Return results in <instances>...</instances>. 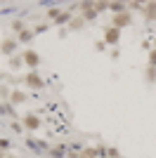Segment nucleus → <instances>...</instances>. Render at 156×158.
I'll return each mask as SVG.
<instances>
[{"label":"nucleus","instance_id":"1","mask_svg":"<svg viewBox=\"0 0 156 158\" xmlns=\"http://www.w3.org/2000/svg\"><path fill=\"white\" fill-rule=\"evenodd\" d=\"M24 123H26V127H31V130H36V127L40 125L38 116H26V118H24Z\"/></svg>","mask_w":156,"mask_h":158},{"label":"nucleus","instance_id":"2","mask_svg":"<svg viewBox=\"0 0 156 158\" xmlns=\"http://www.w3.org/2000/svg\"><path fill=\"white\" fill-rule=\"evenodd\" d=\"M104 38H106V43H116V40H118V28H109V31H104Z\"/></svg>","mask_w":156,"mask_h":158},{"label":"nucleus","instance_id":"3","mask_svg":"<svg viewBox=\"0 0 156 158\" xmlns=\"http://www.w3.org/2000/svg\"><path fill=\"white\" fill-rule=\"evenodd\" d=\"M24 59H26V64H28V66H36V64H38V54L28 50V52L24 54Z\"/></svg>","mask_w":156,"mask_h":158},{"label":"nucleus","instance_id":"4","mask_svg":"<svg viewBox=\"0 0 156 158\" xmlns=\"http://www.w3.org/2000/svg\"><path fill=\"white\" fill-rule=\"evenodd\" d=\"M26 83H28L31 87H43V80H40L38 76H33V73L28 76V78H26Z\"/></svg>","mask_w":156,"mask_h":158},{"label":"nucleus","instance_id":"5","mask_svg":"<svg viewBox=\"0 0 156 158\" xmlns=\"http://www.w3.org/2000/svg\"><path fill=\"white\" fill-rule=\"evenodd\" d=\"M114 24H116V26H125V24H130V17H128V14H123V12H121V14L116 17V21H114Z\"/></svg>","mask_w":156,"mask_h":158},{"label":"nucleus","instance_id":"6","mask_svg":"<svg viewBox=\"0 0 156 158\" xmlns=\"http://www.w3.org/2000/svg\"><path fill=\"white\" fill-rule=\"evenodd\" d=\"M5 52H10V50H14V43H5V47H2Z\"/></svg>","mask_w":156,"mask_h":158},{"label":"nucleus","instance_id":"7","mask_svg":"<svg viewBox=\"0 0 156 158\" xmlns=\"http://www.w3.org/2000/svg\"><path fill=\"white\" fill-rule=\"evenodd\" d=\"M149 17H156V5H151V7H149Z\"/></svg>","mask_w":156,"mask_h":158}]
</instances>
